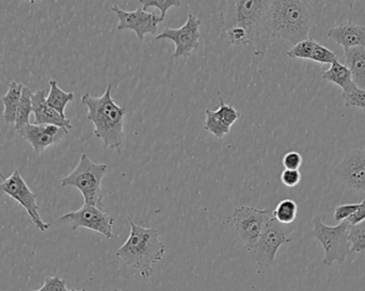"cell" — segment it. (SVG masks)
<instances>
[{"mask_svg": "<svg viewBox=\"0 0 365 291\" xmlns=\"http://www.w3.org/2000/svg\"><path fill=\"white\" fill-rule=\"evenodd\" d=\"M49 93L46 96V102L49 107L57 111L60 115L66 117V107L68 106V102L74 100V93L73 92H64L61 88L58 85V81L55 79H51L48 83Z\"/></svg>", "mask_w": 365, "mask_h": 291, "instance_id": "20", "label": "cell"}, {"mask_svg": "<svg viewBox=\"0 0 365 291\" xmlns=\"http://www.w3.org/2000/svg\"><path fill=\"white\" fill-rule=\"evenodd\" d=\"M23 88L24 85H21V83L11 81L8 91L1 97V102L4 104V120L8 124L15 123Z\"/></svg>", "mask_w": 365, "mask_h": 291, "instance_id": "19", "label": "cell"}, {"mask_svg": "<svg viewBox=\"0 0 365 291\" xmlns=\"http://www.w3.org/2000/svg\"><path fill=\"white\" fill-rule=\"evenodd\" d=\"M302 181L299 170H284L281 173V181L287 187L293 188Z\"/></svg>", "mask_w": 365, "mask_h": 291, "instance_id": "34", "label": "cell"}, {"mask_svg": "<svg viewBox=\"0 0 365 291\" xmlns=\"http://www.w3.org/2000/svg\"><path fill=\"white\" fill-rule=\"evenodd\" d=\"M141 8L147 11L148 8H158L160 10V18L165 21L169 9L173 6H180L182 4L181 0H140Z\"/></svg>", "mask_w": 365, "mask_h": 291, "instance_id": "27", "label": "cell"}, {"mask_svg": "<svg viewBox=\"0 0 365 291\" xmlns=\"http://www.w3.org/2000/svg\"><path fill=\"white\" fill-rule=\"evenodd\" d=\"M222 30L237 26L248 31L252 41L267 32L268 16L272 1L266 0H236L227 1Z\"/></svg>", "mask_w": 365, "mask_h": 291, "instance_id": "4", "label": "cell"}, {"mask_svg": "<svg viewBox=\"0 0 365 291\" xmlns=\"http://www.w3.org/2000/svg\"><path fill=\"white\" fill-rule=\"evenodd\" d=\"M351 224L341 222L336 226H328L319 217L313 220V236L323 245L325 256L323 264L331 266L334 263L344 264L347 256L351 253L349 241V231Z\"/></svg>", "mask_w": 365, "mask_h": 291, "instance_id": "6", "label": "cell"}, {"mask_svg": "<svg viewBox=\"0 0 365 291\" xmlns=\"http://www.w3.org/2000/svg\"><path fill=\"white\" fill-rule=\"evenodd\" d=\"M130 234L115 255L128 266L136 269L143 277H150L156 264L162 262L166 245L155 228H147L135 223L128 217Z\"/></svg>", "mask_w": 365, "mask_h": 291, "instance_id": "2", "label": "cell"}, {"mask_svg": "<svg viewBox=\"0 0 365 291\" xmlns=\"http://www.w3.org/2000/svg\"><path fill=\"white\" fill-rule=\"evenodd\" d=\"M58 221L72 226L73 231L81 228H87L102 234L107 239L113 238L115 218L93 205L83 204L78 211L66 213Z\"/></svg>", "mask_w": 365, "mask_h": 291, "instance_id": "10", "label": "cell"}, {"mask_svg": "<svg viewBox=\"0 0 365 291\" xmlns=\"http://www.w3.org/2000/svg\"><path fill=\"white\" fill-rule=\"evenodd\" d=\"M0 190L25 209L26 213L31 219L32 223L40 232H46L51 228V224L43 221L42 217L38 213V204H36V194L28 187L19 170L13 171L12 174L8 179L1 181Z\"/></svg>", "mask_w": 365, "mask_h": 291, "instance_id": "9", "label": "cell"}, {"mask_svg": "<svg viewBox=\"0 0 365 291\" xmlns=\"http://www.w3.org/2000/svg\"><path fill=\"white\" fill-rule=\"evenodd\" d=\"M217 94H218L219 102H220V107H219L218 110H216L217 115H218L227 125L232 126L240 119V111L236 110L231 105L225 104L219 92H217Z\"/></svg>", "mask_w": 365, "mask_h": 291, "instance_id": "28", "label": "cell"}, {"mask_svg": "<svg viewBox=\"0 0 365 291\" xmlns=\"http://www.w3.org/2000/svg\"><path fill=\"white\" fill-rule=\"evenodd\" d=\"M336 60H338V55L334 51H330L329 48L324 46L321 43H317L311 61L321 64H332V62L336 61Z\"/></svg>", "mask_w": 365, "mask_h": 291, "instance_id": "29", "label": "cell"}, {"mask_svg": "<svg viewBox=\"0 0 365 291\" xmlns=\"http://www.w3.org/2000/svg\"><path fill=\"white\" fill-rule=\"evenodd\" d=\"M359 204H345L340 205V206L336 207L334 209V220L339 223L343 221H347L349 218H351L354 213L357 211V209L359 208Z\"/></svg>", "mask_w": 365, "mask_h": 291, "instance_id": "31", "label": "cell"}, {"mask_svg": "<svg viewBox=\"0 0 365 291\" xmlns=\"http://www.w3.org/2000/svg\"><path fill=\"white\" fill-rule=\"evenodd\" d=\"M334 174L349 189L365 194V149L347 152L334 169Z\"/></svg>", "mask_w": 365, "mask_h": 291, "instance_id": "13", "label": "cell"}, {"mask_svg": "<svg viewBox=\"0 0 365 291\" xmlns=\"http://www.w3.org/2000/svg\"><path fill=\"white\" fill-rule=\"evenodd\" d=\"M322 77L326 80L339 85L342 89L343 95L351 93L357 88L351 78V70L345 64L341 63L339 59L332 62L329 70L322 73Z\"/></svg>", "mask_w": 365, "mask_h": 291, "instance_id": "18", "label": "cell"}, {"mask_svg": "<svg viewBox=\"0 0 365 291\" xmlns=\"http://www.w3.org/2000/svg\"><path fill=\"white\" fill-rule=\"evenodd\" d=\"M317 41L309 38L302 42L298 43L295 46L292 47L287 53V57L293 58V59L311 60L313 51L317 46Z\"/></svg>", "mask_w": 365, "mask_h": 291, "instance_id": "26", "label": "cell"}, {"mask_svg": "<svg viewBox=\"0 0 365 291\" xmlns=\"http://www.w3.org/2000/svg\"><path fill=\"white\" fill-rule=\"evenodd\" d=\"M201 21L195 14H188L187 21L182 27L173 29V28H165L162 33L156 36L155 40L173 41L175 45V51L173 57L175 59L186 58L191 55V53L197 51L200 47L201 41Z\"/></svg>", "mask_w": 365, "mask_h": 291, "instance_id": "11", "label": "cell"}, {"mask_svg": "<svg viewBox=\"0 0 365 291\" xmlns=\"http://www.w3.org/2000/svg\"><path fill=\"white\" fill-rule=\"evenodd\" d=\"M107 164L92 162L86 154H81L76 168L61 179L62 187L77 188L83 194L85 204L93 205L105 211L103 204L102 181L106 175Z\"/></svg>", "mask_w": 365, "mask_h": 291, "instance_id": "5", "label": "cell"}, {"mask_svg": "<svg viewBox=\"0 0 365 291\" xmlns=\"http://www.w3.org/2000/svg\"><path fill=\"white\" fill-rule=\"evenodd\" d=\"M111 91L113 85H108L106 91L100 97L83 93L81 102L88 108L87 119L93 124L94 136L100 139L108 149L121 152L126 108L115 104Z\"/></svg>", "mask_w": 365, "mask_h": 291, "instance_id": "1", "label": "cell"}, {"mask_svg": "<svg viewBox=\"0 0 365 291\" xmlns=\"http://www.w3.org/2000/svg\"><path fill=\"white\" fill-rule=\"evenodd\" d=\"M345 65L351 70L356 87L365 90V48L354 47L344 49Z\"/></svg>", "mask_w": 365, "mask_h": 291, "instance_id": "17", "label": "cell"}, {"mask_svg": "<svg viewBox=\"0 0 365 291\" xmlns=\"http://www.w3.org/2000/svg\"><path fill=\"white\" fill-rule=\"evenodd\" d=\"M302 162V156L298 152H289L283 157L282 164L285 170H299Z\"/></svg>", "mask_w": 365, "mask_h": 291, "instance_id": "33", "label": "cell"}, {"mask_svg": "<svg viewBox=\"0 0 365 291\" xmlns=\"http://www.w3.org/2000/svg\"><path fill=\"white\" fill-rule=\"evenodd\" d=\"M204 128L218 139L223 138V137L229 134L230 130H231V126L227 125V124L217 115L216 111L210 110V109H206L205 110Z\"/></svg>", "mask_w": 365, "mask_h": 291, "instance_id": "23", "label": "cell"}, {"mask_svg": "<svg viewBox=\"0 0 365 291\" xmlns=\"http://www.w3.org/2000/svg\"><path fill=\"white\" fill-rule=\"evenodd\" d=\"M312 15L306 1L276 0L270 4L267 33L295 46L310 38Z\"/></svg>", "mask_w": 365, "mask_h": 291, "instance_id": "3", "label": "cell"}, {"mask_svg": "<svg viewBox=\"0 0 365 291\" xmlns=\"http://www.w3.org/2000/svg\"><path fill=\"white\" fill-rule=\"evenodd\" d=\"M32 113L34 115V124L38 125L58 126L68 132L73 128L68 117H62L47 105L44 90H38L32 94Z\"/></svg>", "mask_w": 365, "mask_h": 291, "instance_id": "15", "label": "cell"}, {"mask_svg": "<svg viewBox=\"0 0 365 291\" xmlns=\"http://www.w3.org/2000/svg\"><path fill=\"white\" fill-rule=\"evenodd\" d=\"M364 221H365V199L360 203L359 208L357 209V211L351 218L347 219V222L351 226H356V224L361 223Z\"/></svg>", "mask_w": 365, "mask_h": 291, "instance_id": "35", "label": "cell"}, {"mask_svg": "<svg viewBox=\"0 0 365 291\" xmlns=\"http://www.w3.org/2000/svg\"><path fill=\"white\" fill-rule=\"evenodd\" d=\"M111 10L115 13L118 21H119L117 29L119 31L132 30L136 33L137 38L140 42L145 40V36L147 33L155 36L158 25L164 21L160 18V15L156 13L148 12L141 6L135 11H125L120 8L118 4H115L111 6Z\"/></svg>", "mask_w": 365, "mask_h": 291, "instance_id": "12", "label": "cell"}, {"mask_svg": "<svg viewBox=\"0 0 365 291\" xmlns=\"http://www.w3.org/2000/svg\"><path fill=\"white\" fill-rule=\"evenodd\" d=\"M221 36L225 38V42L233 45V46L247 47L252 42V38L249 36L248 31L244 28L237 27V26L222 30Z\"/></svg>", "mask_w": 365, "mask_h": 291, "instance_id": "24", "label": "cell"}, {"mask_svg": "<svg viewBox=\"0 0 365 291\" xmlns=\"http://www.w3.org/2000/svg\"><path fill=\"white\" fill-rule=\"evenodd\" d=\"M71 291H87V290H85V288H83V290H72Z\"/></svg>", "mask_w": 365, "mask_h": 291, "instance_id": "37", "label": "cell"}, {"mask_svg": "<svg viewBox=\"0 0 365 291\" xmlns=\"http://www.w3.org/2000/svg\"><path fill=\"white\" fill-rule=\"evenodd\" d=\"M32 94H34V92L29 88L24 85L21 102H19V108H17L16 120H15L14 123L16 132L30 124V115L32 113Z\"/></svg>", "mask_w": 365, "mask_h": 291, "instance_id": "21", "label": "cell"}, {"mask_svg": "<svg viewBox=\"0 0 365 291\" xmlns=\"http://www.w3.org/2000/svg\"><path fill=\"white\" fill-rule=\"evenodd\" d=\"M328 38L341 45L344 49L354 47L365 48V27L351 21H345L336 27L330 28L327 32Z\"/></svg>", "mask_w": 365, "mask_h": 291, "instance_id": "16", "label": "cell"}, {"mask_svg": "<svg viewBox=\"0 0 365 291\" xmlns=\"http://www.w3.org/2000/svg\"><path fill=\"white\" fill-rule=\"evenodd\" d=\"M68 130L53 125H38L28 124L17 134L25 139L36 154L43 153L45 149L59 144L68 134Z\"/></svg>", "mask_w": 365, "mask_h": 291, "instance_id": "14", "label": "cell"}, {"mask_svg": "<svg viewBox=\"0 0 365 291\" xmlns=\"http://www.w3.org/2000/svg\"><path fill=\"white\" fill-rule=\"evenodd\" d=\"M34 291H71L66 287V281L59 277H47L44 280V285Z\"/></svg>", "mask_w": 365, "mask_h": 291, "instance_id": "32", "label": "cell"}, {"mask_svg": "<svg viewBox=\"0 0 365 291\" xmlns=\"http://www.w3.org/2000/svg\"><path fill=\"white\" fill-rule=\"evenodd\" d=\"M298 206L295 201L285 199L277 205L276 209L272 211V218L279 223L284 226H291L297 218Z\"/></svg>", "mask_w": 365, "mask_h": 291, "instance_id": "22", "label": "cell"}, {"mask_svg": "<svg viewBox=\"0 0 365 291\" xmlns=\"http://www.w3.org/2000/svg\"><path fill=\"white\" fill-rule=\"evenodd\" d=\"M117 291H122L121 290H118Z\"/></svg>", "mask_w": 365, "mask_h": 291, "instance_id": "38", "label": "cell"}, {"mask_svg": "<svg viewBox=\"0 0 365 291\" xmlns=\"http://www.w3.org/2000/svg\"><path fill=\"white\" fill-rule=\"evenodd\" d=\"M272 218V211L251 206H238L232 213L236 234L248 252L257 243L266 224Z\"/></svg>", "mask_w": 365, "mask_h": 291, "instance_id": "8", "label": "cell"}, {"mask_svg": "<svg viewBox=\"0 0 365 291\" xmlns=\"http://www.w3.org/2000/svg\"><path fill=\"white\" fill-rule=\"evenodd\" d=\"M349 241L351 252H365V221L349 226Z\"/></svg>", "mask_w": 365, "mask_h": 291, "instance_id": "25", "label": "cell"}, {"mask_svg": "<svg viewBox=\"0 0 365 291\" xmlns=\"http://www.w3.org/2000/svg\"><path fill=\"white\" fill-rule=\"evenodd\" d=\"M0 179H1L2 181H4V179H6V177H4V175L2 174L1 171H0Z\"/></svg>", "mask_w": 365, "mask_h": 291, "instance_id": "36", "label": "cell"}, {"mask_svg": "<svg viewBox=\"0 0 365 291\" xmlns=\"http://www.w3.org/2000/svg\"><path fill=\"white\" fill-rule=\"evenodd\" d=\"M293 232L294 226L292 224L284 226L272 218L249 253L259 267L267 268L274 264L279 249L283 245L291 243V235Z\"/></svg>", "mask_w": 365, "mask_h": 291, "instance_id": "7", "label": "cell"}, {"mask_svg": "<svg viewBox=\"0 0 365 291\" xmlns=\"http://www.w3.org/2000/svg\"><path fill=\"white\" fill-rule=\"evenodd\" d=\"M344 106L360 108L365 113V90L356 88L351 93L345 94Z\"/></svg>", "mask_w": 365, "mask_h": 291, "instance_id": "30", "label": "cell"}]
</instances>
